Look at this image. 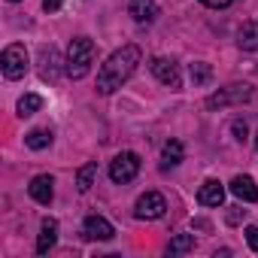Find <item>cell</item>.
<instances>
[{"label":"cell","mask_w":258,"mask_h":258,"mask_svg":"<svg viewBox=\"0 0 258 258\" xmlns=\"http://www.w3.org/2000/svg\"><path fill=\"white\" fill-rule=\"evenodd\" d=\"M140 58H143V52H140L137 46H121V49H115V52L100 64V73H97V91H100V94H112L115 88H121L127 79L134 76Z\"/></svg>","instance_id":"6da1fadb"},{"label":"cell","mask_w":258,"mask_h":258,"mask_svg":"<svg viewBox=\"0 0 258 258\" xmlns=\"http://www.w3.org/2000/svg\"><path fill=\"white\" fill-rule=\"evenodd\" d=\"M91 64H94V43L88 37H76L70 43V49H67V67H64L67 76L70 79H82V76H88Z\"/></svg>","instance_id":"7a4b0ae2"},{"label":"cell","mask_w":258,"mask_h":258,"mask_svg":"<svg viewBox=\"0 0 258 258\" xmlns=\"http://www.w3.org/2000/svg\"><path fill=\"white\" fill-rule=\"evenodd\" d=\"M137 173H140V155L137 152H121L109 161V179L118 182V185L131 182Z\"/></svg>","instance_id":"3957f363"},{"label":"cell","mask_w":258,"mask_h":258,"mask_svg":"<svg viewBox=\"0 0 258 258\" xmlns=\"http://www.w3.org/2000/svg\"><path fill=\"white\" fill-rule=\"evenodd\" d=\"M0 67H4V76L7 79H22L28 73V52L25 46H7L4 55H0Z\"/></svg>","instance_id":"277c9868"},{"label":"cell","mask_w":258,"mask_h":258,"mask_svg":"<svg viewBox=\"0 0 258 258\" xmlns=\"http://www.w3.org/2000/svg\"><path fill=\"white\" fill-rule=\"evenodd\" d=\"M243 100H252V88H249V85H228V88L210 94L204 106H207V109H222V106H228V103H243Z\"/></svg>","instance_id":"5b68a950"},{"label":"cell","mask_w":258,"mask_h":258,"mask_svg":"<svg viewBox=\"0 0 258 258\" xmlns=\"http://www.w3.org/2000/svg\"><path fill=\"white\" fill-rule=\"evenodd\" d=\"M164 210H167L164 195H158V191H146V195L137 201L134 216H137L140 222H155V219H161V216H164Z\"/></svg>","instance_id":"8992f818"},{"label":"cell","mask_w":258,"mask_h":258,"mask_svg":"<svg viewBox=\"0 0 258 258\" xmlns=\"http://www.w3.org/2000/svg\"><path fill=\"white\" fill-rule=\"evenodd\" d=\"M149 70L155 73V79L158 82H164V85H170V88H179V67H176V61L173 58H152L149 61Z\"/></svg>","instance_id":"52a82bcc"},{"label":"cell","mask_w":258,"mask_h":258,"mask_svg":"<svg viewBox=\"0 0 258 258\" xmlns=\"http://www.w3.org/2000/svg\"><path fill=\"white\" fill-rule=\"evenodd\" d=\"M82 234H85L88 240H112V237H115V228H112L103 216H88V219L82 222Z\"/></svg>","instance_id":"ba28073f"},{"label":"cell","mask_w":258,"mask_h":258,"mask_svg":"<svg viewBox=\"0 0 258 258\" xmlns=\"http://www.w3.org/2000/svg\"><path fill=\"white\" fill-rule=\"evenodd\" d=\"M52 185H55V182H52V176H49V173H40V176H34V179H31L28 191H31V198H34L37 204L49 207V204H52V195H55V188H52Z\"/></svg>","instance_id":"9c48e42d"},{"label":"cell","mask_w":258,"mask_h":258,"mask_svg":"<svg viewBox=\"0 0 258 258\" xmlns=\"http://www.w3.org/2000/svg\"><path fill=\"white\" fill-rule=\"evenodd\" d=\"M58 64H61L58 49H55V46H49V49L43 46V49H40V76H43L46 82H55V79H58V73H61Z\"/></svg>","instance_id":"30bf717a"},{"label":"cell","mask_w":258,"mask_h":258,"mask_svg":"<svg viewBox=\"0 0 258 258\" xmlns=\"http://www.w3.org/2000/svg\"><path fill=\"white\" fill-rule=\"evenodd\" d=\"M222 201H225V188H222V182L207 179V182L201 185V191H198V204H204V207H222Z\"/></svg>","instance_id":"8fae6325"},{"label":"cell","mask_w":258,"mask_h":258,"mask_svg":"<svg viewBox=\"0 0 258 258\" xmlns=\"http://www.w3.org/2000/svg\"><path fill=\"white\" fill-rule=\"evenodd\" d=\"M55 243H58V222L55 219H43L40 237H37V255H46Z\"/></svg>","instance_id":"7c38bea8"},{"label":"cell","mask_w":258,"mask_h":258,"mask_svg":"<svg viewBox=\"0 0 258 258\" xmlns=\"http://www.w3.org/2000/svg\"><path fill=\"white\" fill-rule=\"evenodd\" d=\"M231 195L246 201V204H255L258 201V185L252 182V176H234L231 179Z\"/></svg>","instance_id":"4fadbf2b"},{"label":"cell","mask_w":258,"mask_h":258,"mask_svg":"<svg viewBox=\"0 0 258 258\" xmlns=\"http://www.w3.org/2000/svg\"><path fill=\"white\" fill-rule=\"evenodd\" d=\"M131 16H134V22L137 25H149V22H155V16H158V4L155 0H131Z\"/></svg>","instance_id":"5bb4252c"},{"label":"cell","mask_w":258,"mask_h":258,"mask_svg":"<svg viewBox=\"0 0 258 258\" xmlns=\"http://www.w3.org/2000/svg\"><path fill=\"white\" fill-rule=\"evenodd\" d=\"M237 46L243 52H258V22H246L237 31Z\"/></svg>","instance_id":"9a60e30c"},{"label":"cell","mask_w":258,"mask_h":258,"mask_svg":"<svg viewBox=\"0 0 258 258\" xmlns=\"http://www.w3.org/2000/svg\"><path fill=\"white\" fill-rule=\"evenodd\" d=\"M182 143L179 140H170V143H164V149H161V167H176L179 161H182Z\"/></svg>","instance_id":"2e32d148"},{"label":"cell","mask_w":258,"mask_h":258,"mask_svg":"<svg viewBox=\"0 0 258 258\" xmlns=\"http://www.w3.org/2000/svg\"><path fill=\"white\" fill-rule=\"evenodd\" d=\"M191 249H195V237H191V234H176V237L170 240V246H167V255L176 258V255H185V252H191Z\"/></svg>","instance_id":"e0dca14e"},{"label":"cell","mask_w":258,"mask_h":258,"mask_svg":"<svg viewBox=\"0 0 258 258\" xmlns=\"http://www.w3.org/2000/svg\"><path fill=\"white\" fill-rule=\"evenodd\" d=\"M25 143H28V149H46V146H52V131H43V127H37V131H31L28 137H25Z\"/></svg>","instance_id":"ac0fdd59"},{"label":"cell","mask_w":258,"mask_h":258,"mask_svg":"<svg viewBox=\"0 0 258 258\" xmlns=\"http://www.w3.org/2000/svg\"><path fill=\"white\" fill-rule=\"evenodd\" d=\"M94 176H97V164H94V161L85 164V167H79V173H76V188H79V191H88V188L94 185Z\"/></svg>","instance_id":"d6986e66"},{"label":"cell","mask_w":258,"mask_h":258,"mask_svg":"<svg viewBox=\"0 0 258 258\" xmlns=\"http://www.w3.org/2000/svg\"><path fill=\"white\" fill-rule=\"evenodd\" d=\"M188 73H191V82H195V85H207V82L213 79V67H210L207 61H195Z\"/></svg>","instance_id":"ffe728a7"},{"label":"cell","mask_w":258,"mask_h":258,"mask_svg":"<svg viewBox=\"0 0 258 258\" xmlns=\"http://www.w3.org/2000/svg\"><path fill=\"white\" fill-rule=\"evenodd\" d=\"M40 106H43V97H40V94H25V97L19 100V106H16V109H19V115H22V118H28V115H34Z\"/></svg>","instance_id":"44dd1931"},{"label":"cell","mask_w":258,"mask_h":258,"mask_svg":"<svg viewBox=\"0 0 258 258\" xmlns=\"http://www.w3.org/2000/svg\"><path fill=\"white\" fill-rule=\"evenodd\" d=\"M246 243H249V249L252 252H258V228L252 225V228H246Z\"/></svg>","instance_id":"7402d4cb"},{"label":"cell","mask_w":258,"mask_h":258,"mask_svg":"<svg viewBox=\"0 0 258 258\" xmlns=\"http://www.w3.org/2000/svg\"><path fill=\"white\" fill-rule=\"evenodd\" d=\"M204 7H213V10H225V7H231L234 0H201Z\"/></svg>","instance_id":"603a6c76"},{"label":"cell","mask_w":258,"mask_h":258,"mask_svg":"<svg viewBox=\"0 0 258 258\" xmlns=\"http://www.w3.org/2000/svg\"><path fill=\"white\" fill-rule=\"evenodd\" d=\"M61 4H64V0H43V10H46V13H58Z\"/></svg>","instance_id":"cb8c5ba5"},{"label":"cell","mask_w":258,"mask_h":258,"mask_svg":"<svg viewBox=\"0 0 258 258\" xmlns=\"http://www.w3.org/2000/svg\"><path fill=\"white\" fill-rule=\"evenodd\" d=\"M234 134L237 140H246V121H234Z\"/></svg>","instance_id":"d4e9b609"},{"label":"cell","mask_w":258,"mask_h":258,"mask_svg":"<svg viewBox=\"0 0 258 258\" xmlns=\"http://www.w3.org/2000/svg\"><path fill=\"white\" fill-rule=\"evenodd\" d=\"M228 222H231V225H237V222H240V207H231V213H228Z\"/></svg>","instance_id":"484cf974"},{"label":"cell","mask_w":258,"mask_h":258,"mask_svg":"<svg viewBox=\"0 0 258 258\" xmlns=\"http://www.w3.org/2000/svg\"><path fill=\"white\" fill-rule=\"evenodd\" d=\"M7 4H19V0H7Z\"/></svg>","instance_id":"4316f807"}]
</instances>
